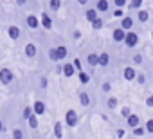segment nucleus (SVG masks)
<instances>
[{
	"mask_svg": "<svg viewBox=\"0 0 153 139\" xmlns=\"http://www.w3.org/2000/svg\"><path fill=\"white\" fill-rule=\"evenodd\" d=\"M128 9H140L142 6V0H130V2H126Z\"/></svg>",
	"mask_w": 153,
	"mask_h": 139,
	"instance_id": "24",
	"label": "nucleus"
},
{
	"mask_svg": "<svg viewBox=\"0 0 153 139\" xmlns=\"http://www.w3.org/2000/svg\"><path fill=\"white\" fill-rule=\"evenodd\" d=\"M97 65H101V67H108V65H110V54H108V52H101V54H97Z\"/></svg>",
	"mask_w": 153,
	"mask_h": 139,
	"instance_id": "9",
	"label": "nucleus"
},
{
	"mask_svg": "<svg viewBox=\"0 0 153 139\" xmlns=\"http://www.w3.org/2000/svg\"><path fill=\"white\" fill-rule=\"evenodd\" d=\"M78 78H79V83L81 85H87L90 81V74L85 72V71H78Z\"/></svg>",
	"mask_w": 153,
	"mask_h": 139,
	"instance_id": "18",
	"label": "nucleus"
},
{
	"mask_svg": "<svg viewBox=\"0 0 153 139\" xmlns=\"http://www.w3.org/2000/svg\"><path fill=\"white\" fill-rule=\"evenodd\" d=\"M112 2H114V6H115V7H124L128 0H112Z\"/></svg>",
	"mask_w": 153,
	"mask_h": 139,
	"instance_id": "35",
	"label": "nucleus"
},
{
	"mask_svg": "<svg viewBox=\"0 0 153 139\" xmlns=\"http://www.w3.org/2000/svg\"><path fill=\"white\" fill-rule=\"evenodd\" d=\"M49 58L52 61H58V54H56V49H49Z\"/></svg>",
	"mask_w": 153,
	"mask_h": 139,
	"instance_id": "37",
	"label": "nucleus"
},
{
	"mask_svg": "<svg viewBox=\"0 0 153 139\" xmlns=\"http://www.w3.org/2000/svg\"><path fill=\"white\" fill-rule=\"evenodd\" d=\"M72 65H74V69H76V72H78V71H83V67H81V60H79V58H76V60L72 61Z\"/></svg>",
	"mask_w": 153,
	"mask_h": 139,
	"instance_id": "33",
	"label": "nucleus"
},
{
	"mask_svg": "<svg viewBox=\"0 0 153 139\" xmlns=\"http://www.w3.org/2000/svg\"><path fill=\"white\" fill-rule=\"evenodd\" d=\"M97 16H99V13H97V11H96L94 7H90V9H87V11H85V18H87L88 22H92V20H96Z\"/></svg>",
	"mask_w": 153,
	"mask_h": 139,
	"instance_id": "17",
	"label": "nucleus"
},
{
	"mask_svg": "<svg viewBox=\"0 0 153 139\" xmlns=\"http://www.w3.org/2000/svg\"><path fill=\"white\" fill-rule=\"evenodd\" d=\"M131 61H133V65H140V63H142V54H140V52H137V54H133V58H131Z\"/></svg>",
	"mask_w": 153,
	"mask_h": 139,
	"instance_id": "32",
	"label": "nucleus"
},
{
	"mask_svg": "<svg viewBox=\"0 0 153 139\" xmlns=\"http://www.w3.org/2000/svg\"><path fill=\"white\" fill-rule=\"evenodd\" d=\"M56 49V54H58V61H61V60H67V54H68V51H67V47L65 45H58V47H54Z\"/></svg>",
	"mask_w": 153,
	"mask_h": 139,
	"instance_id": "13",
	"label": "nucleus"
},
{
	"mask_svg": "<svg viewBox=\"0 0 153 139\" xmlns=\"http://www.w3.org/2000/svg\"><path fill=\"white\" fill-rule=\"evenodd\" d=\"M61 72H63L67 78H70V76H74V74H76V69H74V65H72V63H65V65L61 67Z\"/></svg>",
	"mask_w": 153,
	"mask_h": 139,
	"instance_id": "11",
	"label": "nucleus"
},
{
	"mask_svg": "<svg viewBox=\"0 0 153 139\" xmlns=\"http://www.w3.org/2000/svg\"><path fill=\"white\" fill-rule=\"evenodd\" d=\"M146 105H148V107H153V96H148V98H146Z\"/></svg>",
	"mask_w": 153,
	"mask_h": 139,
	"instance_id": "41",
	"label": "nucleus"
},
{
	"mask_svg": "<svg viewBox=\"0 0 153 139\" xmlns=\"http://www.w3.org/2000/svg\"><path fill=\"white\" fill-rule=\"evenodd\" d=\"M144 130H146V134H153V119H148V121H146Z\"/></svg>",
	"mask_w": 153,
	"mask_h": 139,
	"instance_id": "30",
	"label": "nucleus"
},
{
	"mask_svg": "<svg viewBox=\"0 0 153 139\" xmlns=\"http://www.w3.org/2000/svg\"><path fill=\"white\" fill-rule=\"evenodd\" d=\"M94 9H96L97 13H106V11L110 9V2H108V0H97Z\"/></svg>",
	"mask_w": 153,
	"mask_h": 139,
	"instance_id": "6",
	"label": "nucleus"
},
{
	"mask_svg": "<svg viewBox=\"0 0 153 139\" xmlns=\"http://www.w3.org/2000/svg\"><path fill=\"white\" fill-rule=\"evenodd\" d=\"M0 132H4V125H2V121H0Z\"/></svg>",
	"mask_w": 153,
	"mask_h": 139,
	"instance_id": "46",
	"label": "nucleus"
},
{
	"mask_svg": "<svg viewBox=\"0 0 153 139\" xmlns=\"http://www.w3.org/2000/svg\"><path fill=\"white\" fill-rule=\"evenodd\" d=\"M101 90H103L105 94H108V92L112 90V83H110V81H105V83L101 85Z\"/></svg>",
	"mask_w": 153,
	"mask_h": 139,
	"instance_id": "34",
	"label": "nucleus"
},
{
	"mask_svg": "<svg viewBox=\"0 0 153 139\" xmlns=\"http://www.w3.org/2000/svg\"><path fill=\"white\" fill-rule=\"evenodd\" d=\"M79 103H81L83 107H88V105H90V96H88V92H85V90L79 92Z\"/></svg>",
	"mask_w": 153,
	"mask_h": 139,
	"instance_id": "19",
	"label": "nucleus"
},
{
	"mask_svg": "<svg viewBox=\"0 0 153 139\" xmlns=\"http://www.w3.org/2000/svg\"><path fill=\"white\" fill-rule=\"evenodd\" d=\"M133 80H135L139 85H144V83H146V74H142V72H137Z\"/></svg>",
	"mask_w": 153,
	"mask_h": 139,
	"instance_id": "28",
	"label": "nucleus"
},
{
	"mask_svg": "<svg viewBox=\"0 0 153 139\" xmlns=\"http://www.w3.org/2000/svg\"><path fill=\"white\" fill-rule=\"evenodd\" d=\"M54 135H56V139H61L63 137V123L61 121H58L54 125Z\"/></svg>",
	"mask_w": 153,
	"mask_h": 139,
	"instance_id": "20",
	"label": "nucleus"
},
{
	"mask_svg": "<svg viewBox=\"0 0 153 139\" xmlns=\"http://www.w3.org/2000/svg\"><path fill=\"white\" fill-rule=\"evenodd\" d=\"M27 27L29 29H38L40 27V20L36 15H27Z\"/></svg>",
	"mask_w": 153,
	"mask_h": 139,
	"instance_id": "8",
	"label": "nucleus"
},
{
	"mask_svg": "<svg viewBox=\"0 0 153 139\" xmlns=\"http://www.w3.org/2000/svg\"><path fill=\"white\" fill-rule=\"evenodd\" d=\"M40 85H42V89H47L49 81H47V78H45V76H42V78H40Z\"/></svg>",
	"mask_w": 153,
	"mask_h": 139,
	"instance_id": "40",
	"label": "nucleus"
},
{
	"mask_svg": "<svg viewBox=\"0 0 153 139\" xmlns=\"http://www.w3.org/2000/svg\"><path fill=\"white\" fill-rule=\"evenodd\" d=\"M76 2H78L79 6H87V4H88V0H76Z\"/></svg>",
	"mask_w": 153,
	"mask_h": 139,
	"instance_id": "43",
	"label": "nucleus"
},
{
	"mask_svg": "<svg viewBox=\"0 0 153 139\" xmlns=\"http://www.w3.org/2000/svg\"><path fill=\"white\" fill-rule=\"evenodd\" d=\"M124 45L128 47V49H133V47H137L139 45V34L135 33V31H126V34H124Z\"/></svg>",
	"mask_w": 153,
	"mask_h": 139,
	"instance_id": "1",
	"label": "nucleus"
},
{
	"mask_svg": "<svg viewBox=\"0 0 153 139\" xmlns=\"http://www.w3.org/2000/svg\"><path fill=\"white\" fill-rule=\"evenodd\" d=\"M87 63H88L90 67H97V54H96V52H90V54L87 56Z\"/></svg>",
	"mask_w": 153,
	"mask_h": 139,
	"instance_id": "23",
	"label": "nucleus"
},
{
	"mask_svg": "<svg viewBox=\"0 0 153 139\" xmlns=\"http://www.w3.org/2000/svg\"><path fill=\"white\" fill-rule=\"evenodd\" d=\"M31 114H33V108L31 107H24V119H27Z\"/></svg>",
	"mask_w": 153,
	"mask_h": 139,
	"instance_id": "39",
	"label": "nucleus"
},
{
	"mask_svg": "<svg viewBox=\"0 0 153 139\" xmlns=\"http://www.w3.org/2000/svg\"><path fill=\"white\" fill-rule=\"evenodd\" d=\"M13 139H24V130L22 128H15L13 130Z\"/></svg>",
	"mask_w": 153,
	"mask_h": 139,
	"instance_id": "31",
	"label": "nucleus"
},
{
	"mask_svg": "<svg viewBox=\"0 0 153 139\" xmlns=\"http://www.w3.org/2000/svg\"><path fill=\"white\" fill-rule=\"evenodd\" d=\"M31 108H33V114H36V116L45 114V103H43V101H34V105H33Z\"/></svg>",
	"mask_w": 153,
	"mask_h": 139,
	"instance_id": "10",
	"label": "nucleus"
},
{
	"mask_svg": "<svg viewBox=\"0 0 153 139\" xmlns=\"http://www.w3.org/2000/svg\"><path fill=\"white\" fill-rule=\"evenodd\" d=\"M133 135H135V137H142V135H146V130H144V126H140V125L133 126Z\"/></svg>",
	"mask_w": 153,
	"mask_h": 139,
	"instance_id": "26",
	"label": "nucleus"
},
{
	"mask_svg": "<svg viewBox=\"0 0 153 139\" xmlns=\"http://www.w3.org/2000/svg\"><path fill=\"white\" fill-rule=\"evenodd\" d=\"M117 103H119V101H117V98H114V96H110V98L106 99V107H108V108H115Z\"/></svg>",
	"mask_w": 153,
	"mask_h": 139,
	"instance_id": "29",
	"label": "nucleus"
},
{
	"mask_svg": "<svg viewBox=\"0 0 153 139\" xmlns=\"http://www.w3.org/2000/svg\"><path fill=\"white\" fill-rule=\"evenodd\" d=\"M59 7H61V0H49V9L52 13H56Z\"/></svg>",
	"mask_w": 153,
	"mask_h": 139,
	"instance_id": "22",
	"label": "nucleus"
},
{
	"mask_svg": "<svg viewBox=\"0 0 153 139\" xmlns=\"http://www.w3.org/2000/svg\"><path fill=\"white\" fill-rule=\"evenodd\" d=\"M130 114H131V110H130V107H123V108H121V116H123V117H128Z\"/></svg>",
	"mask_w": 153,
	"mask_h": 139,
	"instance_id": "38",
	"label": "nucleus"
},
{
	"mask_svg": "<svg viewBox=\"0 0 153 139\" xmlns=\"http://www.w3.org/2000/svg\"><path fill=\"white\" fill-rule=\"evenodd\" d=\"M78 123H79V116H78V112H76L74 108L67 110V114H65V125L70 126V128H74V126H78Z\"/></svg>",
	"mask_w": 153,
	"mask_h": 139,
	"instance_id": "2",
	"label": "nucleus"
},
{
	"mask_svg": "<svg viewBox=\"0 0 153 139\" xmlns=\"http://www.w3.org/2000/svg\"><path fill=\"white\" fill-rule=\"evenodd\" d=\"M121 29H124V31H130L131 27H133V18L131 16H128V15H124L123 18H121V25H119Z\"/></svg>",
	"mask_w": 153,
	"mask_h": 139,
	"instance_id": "5",
	"label": "nucleus"
},
{
	"mask_svg": "<svg viewBox=\"0 0 153 139\" xmlns=\"http://www.w3.org/2000/svg\"><path fill=\"white\" fill-rule=\"evenodd\" d=\"M135 74H137V71H135V67H124V72H123V76H124V80H128V81H131V80L135 78Z\"/></svg>",
	"mask_w": 153,
	"mask_h": 139,
	"instance_id": "12",
	"label": "nucleus"
},
{
	"mask_svg": "<svg viewBox=\"0 0 153 139\" xmlns=\"http://www.w3.org/2000/svg\"><path fill=\"white\" fill-rule=\"evenodd\" d=\"M15 2H16V6H25L27 0H15Z\"/></svg>",
	"mask_w": 153,
	"mask_h": 139,
	"instance_id": "44",
	"label": "nucleus"
},
{
	"mask_svg": "<svg viewBox=\"0 0 153 139\" xmlns=\"http://www.w3.org/2000/svg\"><path fill=\"white\" fill-rule=\"evenodd\" d=\"M13 80H15V74H13L11 69H7V67L0 69V83L7 87L9 83H13Z\"/></svg>",
	"mask_w": 153,
	"mask_h": 139,
	"instance_id": "3",
	"label": "nucleus"
},
{
	"mask_svg": "<svg viewBox=\"0 0 153 139\" xmlns=\"http://www.w3.org/2000/svg\"><path fill=\"white\" fill-rule=\"evenodd\" d=\"M124 34H126V31H124V29L115 27V29L112 31V40H114V42H117V43H121V42L124 40Z\"/></svg>",
	"mask_w": 153,
	"mask_h": 139,
	"instance_id": "4",
	"label": "nucleus"
},
{
	"mask_svg": "<svg viewBox=\"0 0 153 139\" xmlns=\"http://www.w3.org/2000/svg\"><path fill=\"white\" fill-rule=\"evenodd\" d=\"M40 16H42V22H40V24H42V27H43V29H47V31H49V29H52V18L49 16V13H42Z\"/></svg>",
	"mask_w": 153,
	"mask_h": 139,
	"instance_id": "7",
	"label": "nucleus"
},
{
	"mask_svg": "<svg viewBox=\"0 0 153 139\" xmlns=\"http://www.w3.org/2000/svg\"><path fill=\"white\" fill-rule=\"evenodd\" d=\"M7 34H9L11 40H18V38H20V29H18L16 25H9V27H7Z\"/></svg>",
	"mask_w": 153,
	"mask_h": 139,
	"instance_id": "15",
	"label": "nucleus"
},
{
	"mask_svg": "<svg viewBox=\"0 0 153 139\" xmlns=\"http://www.w3.org/2000/svg\"><path fill=\"white\" fill-rule=\"evenodd\" d=\"M126 123H128V126H130V128H133V126L140 125V117H139L137 114H130V116L126 117Z\"/></svg>",
	"mask_w": 153,
	"mask_h": 139,
	"instance_id": "14",
	"label": "nucleus"
},
{
	"mask_svg": "<svg viewBox=\"0 0 153 139\" xmlns=\"http://www.w3.org/2000/svg\"><path fill=\"white\" fill-rule=\"evenodd\" d=\"M117 137H119V139H123V137H124V130H123V128H119V130H117Z\"/></svg>",
	"mask_w": 153,
	"mask_h": 139,
	"instance_id": "42",
	"label": "nucleus"
},
{
	"mask_svg": "<svg viewBox=\"0 0 153 139\" xmlns=\"http://www.w3.org/2000/svg\"><path fill=\"white\" fill-rule=\"evenodd\" d=\"M27 123H29V126H31L33 130H36V128H38V116H36V114H31V116L27 117Z\"/></svg>",
	"mask_w": 153,
	"mask_h": 139,
	"instance_id": "21",
	"label": "nucleus"
},
{
	"mask_svg": "<svg viewBox=\"0 0 153 139\" xmlns=\"http://www.w3.org/2000/svg\"><path fill=\"white\" fill-rule=\"evenodd\" d=\"M114 16H115V18H123V16H124V11H123V7H117V9L114 11Z\"/></svg>",
	"mask_w": 153,
	"mask_h": 139,
	"instance_id": "36",
	"label": "nucleus"
},
{
	"mask_svg": "<svg viewBox=\"0 0 153 139\" xmlns=\"http://www.w3.org/2000/svg\"><path fill=\"white\" fill-rule=\"evenodd\" d=\"M139 20L140 22H148L149 20V11H146V9H139Z\"/></svg>",
	"mask_w": 153,
	"mask_h": 139,
	"instance_id": "25",
	"label": "nucleus"
},
{
	"mask_svg": "<svg viewBox=\"0 0 153 139\" xmlns=\"http://www.w3.org/2000/svg\"><path fill=\"white\" fill-rule=\"evenodd\" d=\"M36 54H38L36 45H34V43H27V45H25V56H27V58H34Z\"/></svg>",
	"mask_w": 153,
	"mask_h": 139,
	"instance_id": "16",
	"label": "nucleus"
},
{
	"mask_svg": "<svg viewBox=\"0 0 153 139\" xmlns=\"http://www.w3.org/2000/svg\"><path fill=\"white\" fill-rule=\"evenodd\" d=\"M90 24H92V29H94V31H99V29H101V27H103V20H101V18H99V16H97V18H96V20H92V22H90Z\"/></svg>",
	"mask_w": 153,
	"mask_h": 139,
	"instance_id": "27",
	"label": "nucleus"
},
{
	"mask_svg": "<svg viewBox=\"0 0 153 139\" xmlns=\"http://www.w3.org/2000/svg\"><path fill=\"white\" fill-rule=\"evenodd\" d=\"M74 38L79 40V38H81V33H79V31H74Z\"/></svg>",
	"mask_w": 153,
	"mask_h": 139,
	"instance_id": "45",
	"label": "nucleus"
}]
</instances>
